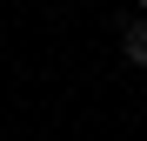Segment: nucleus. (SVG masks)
Returning <instances> with one entry per match:
<instances>
[{
	"mask_svg": "<svg viewBox=\"0 0 147 141\" xmlns=\"http://www.w3.org/2000/svg\"><path fill=\"white\" fill-rule=\"evenodd\" d=\"M120 54H127L134 67H147V27H140V20H134L127 34H120Z\"/></svg>",
	"mask_w": 147,
	"mask_h": 141,
	"instance_id": "nucleus-1",
	"label": "nucleus"
},
{
	"mask_svg": "<svg viewBox=\"0 0 147 141\" xmlns=\"http://www.w3.org/2000/svg\"><path fill=\"white\" fill-rule=\"evenodd\" d=\"M140 7H147V0H140Z\"/></svg>",
	"mask_w": 147,
	"mask_h": 141,
	"instance_id": "nucleus-2",
	"label": "nucleus"
}]
</instances>
